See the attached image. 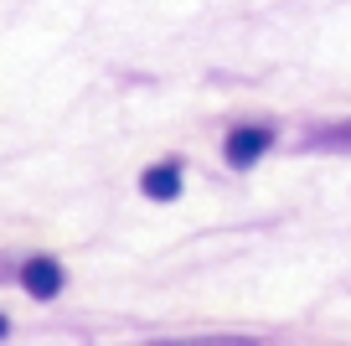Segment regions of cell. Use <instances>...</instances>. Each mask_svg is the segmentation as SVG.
Here are the masks:
<instances>
[{"mask_svg": "<svg viewBox=\"0 0 351 346\" xmlns=\"http://www.w3.org/2000/svg\"><path fill=\"white\" fill-rule=\"evenodd\" d=\"M269 145H274V135H269V130H253V124H248V130H232L228 135V161L243 171V165H253Z\"/></svg>", "mask_w": 351, "mask_h": 346, "instance_id": "6da1fadb", "label": "cell"}, {"mask_svg": "<svg viewBox=\"0 0 351 346\" xmlns=\"http://www.w3.org/2000/svg\"><path fill=\"white\" fill-rule=\"evenodd\" d=\"M140 186H145V196H155V202H171V196L181 192V165H171V161H165V165H150Z\"/></svg>", "mask_w": 351, "mask_h": 346, "instance_id": "3957f363", "label": "cell"}, {"mask_svg": "<svg viewBox=\"0 0 351 346\" xmlns=\"http://www.w3.org/2000/svg\"><path fill=\"white\" fill-rule=\"evenodd\" d=\"M21 284L36 295V300H52V295L62 290V269H57V259H32L21 269Z\"/></svg>", "mask_w": 351, "mask_h": 346, "instance_id": "7a4b0ae2", "label": "cell"}, {"mask_svg": "<svg viewBox=\"0 0 351 346\" xmlns=\"http://www.w3.org/2000/svg\"><path fill=\"white\" fill-rule=\"evenodd\" d=\"M0 336H5V315H0Z\"/></svg>", "mask_w": 351, "mask_h": 346, "instance_id": "5b68a950", "label": "cell"}, {"mask_svg": "<svg viewBox=\"0 0 351 346\" xmlns=\"http://www.w3.org/2000/svg\"><path fill=\"white\" fill-rule=\"evenodd\" d=\"M310 145H315V150H351V119L315 130V135H310Z\"/></svg>", "mask_w": 351, "mask_h": 346, "instance_id": "277c9868", "label": "cell"}]
</instances>
